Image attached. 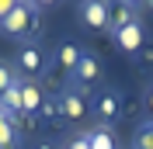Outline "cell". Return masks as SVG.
<instances>
[{"label": "cell", "instance_id": "6da1fadb", "mask_svg": "<svg viewBox=\"0 0 153 149\" xmlns=\"http://www.w3.org/2000/svg\"><path fill=\"white\" fill-rule=\"evenodd\" d=\"M35 14H38L35 4H14V7H10V14L0 21V28L7 31L10 38H21V35H28V31L35 28Z\"/></svg>", "mask_w": 153, "mask_h": 149}, {"label": "cell", "instance_id": "7a4b0ae2", "mask_svg": "<svg viewBox=\"0 0 153 149\" xmlns=\"http://www.w3.org/2000/svg\"><path fill=\"white\" fill-rule=\"evenodd\" d=\"M97 76H101V63H97V56L84 52V56H80V63L73 66V73H70L66 80H70V90H80V94H84L87 87L97 80Z\"/></svg>", "mask_w": 153, "mask_h": 149}, {"label": "cell", "instance_id": "3957f363", "mask_svg": "<svg viewBox=\"0 0 153 149\" xmlns=\"http://www.w3.org/2000/svg\"><path fill=\"white\" fill-rule=\"evenodd\" d=\"M111 42H115V49H118V52H125V56H139V49L146 45L143 21H132V24H125L122 31H115Z\"/></svg>", "mask_w": 153, "mask_h": 149}, {"label": "cell", "instance_id": "277c9868", "mask_svg": "<svg viewBox=\"0 0 153 149\" xmlns=\"http://www.w3.org/2000/svg\"><path fill=\"white\" fill-rule=\"evenodd\" d=\"M108 18H111V4H105V0H87V4H80V21H84L87 28H108Z\"/></svg>", "mask_w": 153, "mask_h": 149}, {"label": "cell", "instance_id": "5b68a950", "mask_svg": "<svg viewBox=\"0 0 153 149\" xmlns=\"http://www.w3.org/2000/svg\"><path fill=\"white\" fill-rule=\"evenodd\" d=\"M56 101H59V114H63L66 121H80V118H87V101H84V94H80V90H70V87H66V90L59 94Z\"/></svg>", "mask_w": 153, "mask_h": 149}, {"label": "cell", "instance_id": "8992f818", "mask_svg": "<svg viewBox=\"0 0 153 149\" xmlns=\"http://www.w3.org/2000/svg\"><path fill=\"white\" fill-rule=\"evenodd\" d=\"M21 73H42L45 69V52L35 45V42H25L18 49V63H14Z\"/></svg>", "mask_w": 153, "mask_h": 149}, {"label": "cell", "instance_id": "52a82bcc", "mask_svg": "<svg viewBox=\"0 0 153 149\" xmlns=\"http://www.w3.org/2000/svg\"><path fill=\"white\" fill-rule=\"evenodd\" d=\"M118 111H122V97H118L115 90L97 94V101H94V114L101 118V125H111V121L118 118Z\"/></svg>", "mask_w": 153, "mask_h": 149}, {"label": "cell", "instance_id": "ba28073f", "mask_svg": "<svg viewBox=\"0 0 153 149\" xmlns=\"http://www.w3.org/2000/svg\"><path fill=\"white\" fill-rule=\"evenodd\" d=\"M42 101H45L42 87H38V83H25V80H21V118H31V114H38Z\"/></svg>", "mask_w": 153, "mask_h": 149}, {"label": "cell", "instance_id": "9c48e42d", "mask_svg": "<svg viewBox=\"0 0 153 149\" xmlns=\"http://www.w3.org/2000/svg\"><path fill=\"white\" fill-rule=\"evenodd\" d=\"M21 135H18V121L0 108V149H18Z\"/></svg>", "mask_w": 153, "mask_h": 149}, {"label": "cell", "instance_id": "30bf717a", "mask_svg": "<svg viewBox=\"0 0 153 149\" xmlns=\"http://www.w3.org/2000/svg\"><path fill=\"white\" fill-rule=\"evenodd\" d=\"M0 108H4V111H7L14 121L21 118V80H14L7 90L0 94Z\"/></svg>", "mask_w": 153, "mask_h": 149}, {"label": "cell", "instance_id": "8fae6325", "mask_svg": "<svg viewBox=\"0 0 153 149\" xmlns=\"http://www.w3.org/2000/svg\"><path fill=\"white\" fill-rule=\"evenodd\" d=\"M80 56H84V52H80L76 45H70V42H63V45L56 49V66H59V69H63V73L70 76V73H73V66L80 63Z\"/></svg>", "mask_w": 153, "mask_h": 149}, {"label": "cell", "instance_id": "7c38bea8", "mask_svg": "<svg viewBox=\"0 0 153 149\" xmlns=\"http://www.w3.org/2000/svg\"><path fill=\"white\" fill-rule=\"evenodd\" d=\"M132 21H139L136 18V10H132V4H122V7H111V18H108V31H122L125 24H132Z\"/></svg>", "mask_w": 153, "mask_h": 149}, {"label": "cell", "instance_id": "4fadbf2b", "mask_svg": "<svg viewBox=\"0 0 153 149\" xmlns=\"http://www.w3.org/2000/svg\"><path fill=\"white\" fill-rule=\"evenodd\" d=\"M87 135V146L91 149H118L115 146V135H111V125H97L94 132H84Z\"/></svg>", "mask_w": 153, "mask_h": 149}, {"label": "cell", "instance_id": "5bb4252c", "mask_svg": "<svg viewBox=\"0 0 153 149\" xmlns=\"http://www.w3.org/2000/svg\"><path fill=\"white\" fill-rule=\"evenodd\" d=\"M132 149H153V121H139L132 132Z\"/></svg>", "mask_w": 153, "mask_h": 149}, {"label": "cell", "instance_id": "9a60e30c", "mask_svg": "<svg viewBox=\"0 0 153 149\" xmlns=\"http://www.w3.org/2000/svg\"><path fill=\"white\" fill-rule=\"evenodd\" d=\"M14 80H18V73H14V66H10V63H4V59H0V94L7 90V87L14 83Z\"/></svg>", "mask_w": 153, "mask_h": 149}, {"label": "cell", "instance_id": "2e32d148", "mask_svg": "<svg viewBox=\"0 0 153 149\" xmlns=\"http://www.w3.org/2000/svg\"><path fill=\"white\" fill-rule=\"evenodd\" d=\"M38 111H42V118H45V121H56V118H59V101H56V97H45Z\"/></svg>", "mask_w": 153, "mask_h": 149}, {"label": "cell", "instance_id": "e0dca14e", "mask_svg": "<svg viewBox=\"0 0 153 149\" xmlns=\"http://www.w3.org/2000/svg\"><path fill=\"white\" fill-rule=\"evenodd\" d=\"M63 149H91V146H87V135H73Z\"/></svg>", "mask_w": 153, "mask_h": 149}, {"label": "cell", "instance_id": "ac0fdd59", "mask_svg": "<svg viewBox=\"0 0 153 149\" xmlns=\"http://www.w3.org/2000/svg\"><path fill=\"white\" fill-rule=\"evenodd\" d=\"M143 104H146V111H150V121H153V83L146 87V94H143Z\"/></svg>", "mask_w": 153, "mask_h": 149}, {"label": "cell", "instance_id": "d6986e66", "mask_svg": "<svg viewBox=\"0 0 153 149\" xmlns=\"http://www.w3.org/2000/svg\"><path fill=\"white\" fill-rule=\"evenodd\" d=\"M10 7H14V0H0V21L10 14Z\"/></svg>", "mask_w": 153, "mask_h": 149}, {"label": "cell", "instance_id": "ffe728a7", "mask_svg": "<svg viewBox=\"0 0 153 149\" xmlns=\"http://www.w3.org/2000/svg\"><path fill=\"white\" fill-rule=\"evenodd\" d=\"M139 56H143V63H153V45H143V49H139Z\"/></svg>", "mask_w": 153, "mask_h": 149}, {"label": "cell", "instance_id": "44dd1931", "mask_svg": "<svg viewBox=\"0 0 153 149\" xmlns=\"http://www.w3.org/2000/svg\"><path fill=\"white\" fill-rule=\"evenodd\" d=\"M38 149H56V146H52V142H42V146H38Z\"/></svg>", "mask_w": 153, "mask_h": 149}]
</instances>
